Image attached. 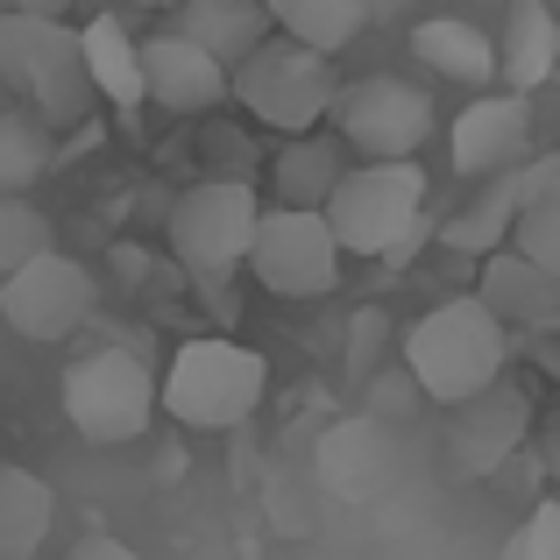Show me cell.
<instances>
[{"label":"cell","mask_w":560,"mask_h":560,"mask_svg":"<svg viewBox=\"0 0 560 560\" xmlns=\"http://www.w3.org/2000/svg\"><path fill=\"white\" fill-rule=\"evenodd\" d=\"M319 213H327L341 256H370V262H405L433 234L425 171L411 156H348V171L327 185Z\"/></svg>","instance_id":"6da1fadb"},{"label":"cell","mask_w":560,"mask_h":560,"mask_svg":"<svg viewBox=\"0 0 560 560\" xmlns=\"http://www.w3.org/2000/svg\"><path fill=\"white\" fill-rule=\"evenodd\" d=\"M0 85L28 100L50 136L79 128L100 107L93 79H85V57H79V22L71 14H28L14 0L0 8Z\"/></svg>","instance_id":"7a4b0ae2"},{"label":"cell","mask_w":560,"mask_h":560,"mask_svg":"<svg viewBox=\"0 0 560 560\" xmlns=\"http://www.w3.org/2000/svg\"><path fill=\"white\" fill-rule=\"evenodd\" d=\"M397 362L411 370L425 405H454V397H468L476 383H490L497 370H511V327L476 291H462V299H440L433 313L411 319Z\"/></svg>","instance_id":"3957f363"},{"label":"cell","mask_w":560,"mask_h":560,"mask_svg":"<svg viewBox=\"0 0 560 560\" xmlns=\"http://www.w3.org/2000/svg\"><path fill=\"white\" fill-rule=\"evenodd\" d=\"M334 93H341L334 57L313 50V43H299V36H284V28H270L248 57L228 65V107H242L248 121L270 128V136H299V128L327 121Z\"/></svg>","instance_id":"277c9868"},{"label":"cell","mask_w":560,"mask_h":560,"mask_svg":"<svg viewBox=\"0 0 560 560\" xmlns=\"http://www.w3.org/2000/svg\"><path fill=\"white\" fill-rule=\"evenodd\" d=\"M262 390H270V362L242 341L206 334V341H185L171 355L164 383H156V405L178 425H191V433H234L262 405Z\"/></svg>","instance_id":"5b68a950"},{"label":"cell","mask_w":560,"mask_h":560,"mask_svg":"<svg viewBox=\"0 0 560 560\" xmlns=\"http://www.w3.org/2000/svg\"><path fill=\"white\" fill-rule=\"evenodd\" d=\"M242 270L256 277L270 299H327V291H341L348 256H341V242H334L319 206L262 199L256 228H248V248H242Z\"/></svg>","instance_id":"8992f818"},{"label":"cell","mask_w":560,"mask_h":560,"mask_svg":"<svg viewBox=\"0 0 560 560\" xmlns=\"http://www.w3.org/2000/svg\"><path fill=\"white\" fill-rule=\"evenodd\" d=\"M256 206L262 191L248 178H199L185 185L178 199H171V256H178L185 277H199L206 291L228 284L234 270H242V248H248V228H256Z\"/></svg>","instance_id":"52a82bcc"},{"label":"cell","mask_w":560,"mask_h":560,"mask_svg":"<svg viewBox=\"0 0 560 560\" xmlns=\"http://www.w3.org/2000/svg\"><path fill=\"white\" fill-rule=\"evenodd\" d=\"M57 397H65V419L85 440L121 447V440H142L156 419V370L136 348H93V355H79L65 370Z\"/></svg>","instance_id":"ba28073f"},{"label":"cell","mask_w":560,"mask_h":560,"mask_svg":"<svg viewBox=\"0 0 560 560\" xmlns=\"http://www.w3.org/2000/svg\"><path fill=\"white\" fill-rule=\"evenodd\" d=\"M327 128L348 142V156H419L433 142L440 114L425 100V85L370 71V79H341V93L327 107Z\"/></svg>","instance_id":"9c48e42d"},{"label":"cell","mask_w":560,"mask_h":560,"mask_svg":"<svg viewBox=\"0 0 560 560\" xmlns=\"http://www.w3.org/2000/svg\"><path fill=\"white\" fill-rule=\"evenodd\" d=\"M93 313H100V277L65 248H43V256L0 270V319L36 348L71 341Z\"/></svg>","instance_id":"30bf717a"},{"label":"cell","mask_w":560,"mask_h":560,"mask_svg":"<svg viewBox=\"0 0 560 560\" xmlns=\"http://www.w3.org/2000/svg\"><path fill=\"white\" fill-rule=\"evenodd\" d=\"M525 433H533V397L504 370L447 405V462L462 468V476H497V468L525 447Z\"/></svg>","instance_id":"8fae6325"},{"label":"cell","mask_w":560,"mask_h":560,"mask_svg":"<svg viewBox=\"0 0 560 560\" xmlns=\"http://www.w3.org/2000/svg\"><path fill=\"white\" fill-rule=\"evenodd\" d=\"M136 57H142V107H164L171 121H199V114L228 107V65L178 28L136 36Z\"/></svg>","instance_id":"7c38bea8"},{"label":"cell","mask_w":560,"mask_h":560,"mask_svg":"<svg viewBox=\"0 0 560 560\" xmlns=\"http://www.w3.org/2000/svg\"><path fill=\"white\" fill-rule=\"evenodd\" d=\"M533 142H539L533 93H511V85L490 93V85H482L447 121V164H454V178H490V171H511Z\"/></svg>","instance_id":"4fadbf2b"},{"label":"cell","mask_w":560,"mask_h":560,"mask_svg":"<svg viewBox=\"0 0 560 560\" xmlns=\"http://www.w3.org/2000/svg\"><path fill=\"white\" fill-rule=\"evenodd\" d=\"M476 299L490 305L504 327H553L560 319V270L518 256L511 242H497V248L476 256Z\"/></svg>","instance_id":"5bb4252c"},{"label":"cell","mask_w":560,"mask_h":560,"mask_svg":"<svg viewBox=\"0 0 560 560\" xmlns=\"http://www.w3.org/2000/svg\"><path fill=\"white\" fill-rule=\"evenodd\" d=\"M79 57H85V79H93V100H107L114 114H128V121H136V107H142L136 28H128L114 8L85 14V22H79Z\"/></svg>","instance_id":"9a60e30c"},{"label":"cell","mask_w":560,"mask_h":560,"mask_svg":"<svg viewBox=\"0 0 560 560\" xmlns=\"http://www.w3.org/2000/svg\"><path fill=\"white\" fill-rule=\"evenodd\" d=\"M262 171H270V199L319 206V199H327V185L348 171V142L334 136L327 121H313V128H299V136H277V156Z\"/></svg>","instance_id":"2e32d148"},{"label":"cell","mask_w":560,"mask_h":560,"mask_svg":"<svg viewBox=\"0 0 560 560\" xmlns=\"http://www.w3.org/2000/svg\"><path fill=\"white\" fill-rule=\"evenodd\" d=\"M497 43V79L511 93H539L560 65V22H553V0H511L504 14V36Z\"/></svg>","instance_id":"e0dca14e"},{"label":"cell","mask_w":560,"mask_h":560,"mask_svg":"<svg viewBox=\"0 0 560 560\" xmlns=\"http://www.w3.org/2000/svg\"><path fill=\"white\" fill-rule=\"evenodd\" d=\"M171 28L213 50L220 65H234L270 36V8L262 0H171Z\"/></svg>","instance_id":"ac0fdd59"},{"label":"cell","mask_w":560,"mask_h":560,"mask_svg":"<svg viewBox=\"0 0 560 560\" xmlns=\"http://www.w3.org/2000/svg\"><path fill=\"white\" fill-rule=\"evenodd\" d=\"M411 57H419L425 71H440V79L454 85H497V43L482 36L476 22H462V14H433V22L411 28Z\"/></svg>","instance_id":"d6986e66"},{"label":"cell","mask_w":560,"mask_h":560,"mask_svg":"<svg viewBox=\"0 0 560 560\" xmlns=\"http://www.w3.org/2000/svg\"><path fill=\"white\" fill-rule=\"evenodd\" d=\"M462 206H454L447 220H440V248H454V256L476 262L482 248H497L511 234V213H518V185H511V171H490V178H468Z\"/></svg>","instance_id":"ffe728a7"},{"label":"cell","mask_w":560,"mask_h":560,"mask_svg":"<svg viewBox=\"0 0 560 560\" xmlns=\"http://www.w3.org/2000/svg\"><path fill=\"white\" fill-rule=\"evenodd\" d=\"M57 525V490L22 462H0V553L28 560Z\"/></svg>","instance_id":"44dd1931"},{"label":"cell","mask_w":560,"mask_h":560,"mask_svg":"<svg viewBox=\"0 0 560 560\" xmlns=\"http://www.w3.org/2000/svg\"><path fill=\"white\" fill-rule=\"evenodd\" d=\"M270 8V28H284V36L313 43V50H348V43L370 28V14H362V0H262Z\"/></svg>","instance_id":"7402d4cb"},{"label":"cell","mask_w":560,"mask_h":560,"mask_svg":"<svg viewBox=\"0 0 560 560\" xmlns=\"http://www.w3.org/2000/svg\"><path fill=\"white\" fill-rule=\"evenodd\" d=\"M50 171V128L36 114L0 107V191H28Z\"/></svg>","instance_id":"603a6c76"},{"label":"cell","mask_w":560,"mask_h":560,"mask_svg":"<svg viewBox=\"0 0 560 560\" xmlns=\"http://www.w3.org/2000/svg\"><path fill=\"white\" fill-rule=\"evenodd\" d=\"M199 164H206V178H248L256 185L262 178V150H256V136H248L242 121H228V114H199Z\"/></svg>","instance_id":"cb8c5ba5"},{"label":"cell","mask_w":560,"mask_h":560,"mask_svg":"<svg viewBox=\"0 0 560 560\" xmlns=\"http://www.w3.org/2000/svg\"><path fill=\"white\" fill-rule=\"evenodd\" d=\"M43 248H57L50 213H43L28 191H0V270H14V262L43 256Z\"/></svg>","instance_id":"d4e9b609"},{"label":"cell","mask_w":560,"mask_h":560,"mask_svg":"<svg viewBox=\"0 0 560 560\" xmlns=\"http://www.w3.org/2000/svg\"><path fill=\"white\" fill-rule=\"evenodd\" d=\"M518 256L547 262V270H560V199H539V206H518L511 213V234H504Z\"/></svg>","instance_id":"484cf974"},{"label":"cell","mask_w":560,"mask_h":560,"mask_svg":"<svg viewBox=\"0 0 560 560\" xmlns=\"http://www.w3.org/2000/svg\"><path fill=\"white\" fill-rule=\"evenodd\" d=\"M411 405H425V397H419V383H411L405 362H397V370H376V376H370V411H376V419H405Z\"/></svg>","instance_id":"4316f807"},{"label":"cell","mask_w":560,"mask_h":560,"mask_svg":"<svg viewBox=\"0 0 560 560\" xmlns=\"http://www.w3.org/2000/svg\"><path fill=\"white\" fill-rule=\"evenodd\" d=\"M511 560H560V504L533 511V525L511 539Z\"/></svg>","instance_id":"83f0119b"},{"label":"cell","mask_w":560,"mask_h":560,"mask_svg":"<svg viewBox=\"0 0 560 560\" xmlns=\"http://www.w3.org/2000/svg\"><path fill=\"white\" fill-rule=\"evenodd\" d=\"M411 8H419V0H362V14H370V22H405Z\"/></svg>","instance_id":"f1b7e54d"},{"label":"cell","mask_w":560,"mask_h":560,"mask_svg":"<svg viewBox=\"0 0 560 560\" xmlns=\"http://www.w3.org/2000/svg\"><path fill=\"white\" fill-rule=\"evenodd\" d=\"M14 8H28V14H71L79 0H14Z\"/></svg>","instance_id":"f546056e"},{"label":"cell","mask_w":560,"mask_h":560,"mask_svg":"<svg viewBox=\"0 0 560 560\" xmlns=\"http://www.w3.org/2000/svg\"><path fill=\"white\" fill-rule=\"evenodd\" d=\"M136 8H171V0H136Z\"/></svg>","instance_id":"4dcf8cb0"},{"label":"cell","mask_w":560,"mask_h":560,"mask_svg":"<svg viewBox=\"0 0 560 560\" xmlns=\"http://www.w3.org/2000/svg\"><path fill=\"white\" fill-rule=\"evenodd\" d=\"M0 8H8V0H0Z\"/></svg>","instance_id":"1f68e13d"}]
</instances>
